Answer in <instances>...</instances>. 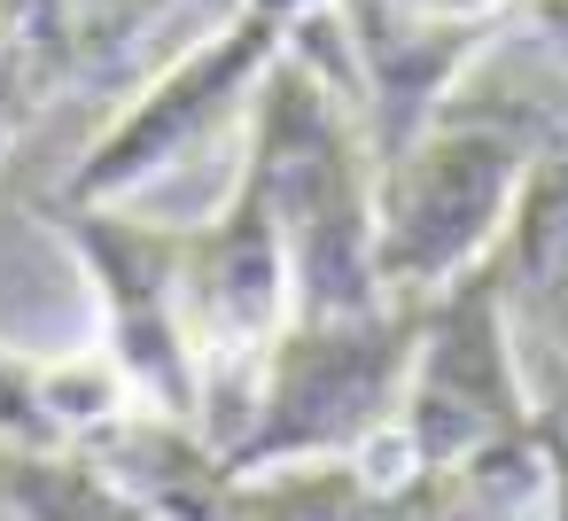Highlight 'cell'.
<instances>
[{"label": "cell", "instance_id": "1", "mask_svg": "<svg viewBox=\"0 0 568 521\" xmlns=\"http://www.w3.org/2000/svg\"><path fill=\"white\" fill-rule=\"evenodd\" d=\"M250 187L273 211V234L288 249V319H343L389 304L374 280V156L351 118V102L304 63L273 55L242 110V156Z\"/></svg>", "mask_w": 568, "mask_h": 521}, {"label": "cell", "instance_id": "2", "mask_svg": "<svg viewBox=\"0 0 568 521\" xmlns=\"http://www.w3.org/2000/svg\"><path fill=\"white\" fill-rule=\"evenodd\" d=\"M560 141L537 102L452 94L389 164H374V280L389 304H428L490 265L529 164Z\"/></svg>", "mask_w": 568, "mask_h": 521}, {"label": "cell", "instance_id": "3", "mask_svg": "<svg viewBox=\"0 0 568 521\" xmlns=\"http://www.w3.org/2000/svg\"><path fill=\"white\" fill-rule=\"evenodd\" d=\"M529 428H537V405H529V381H521V350H514L490 265H475L467 280L428 296L397 412L382 420V436L351 467L382 505L405 482L452 474V467H467V459H483V451H498Z\"/></svg>", "mask_w": 568, "mask_h": 521}, {"label": "cell", "instance_id": "4", "mask_svg": "<svg viewBox=\"0 0 568 521\" xmlns=\"http://www.w3.org/2000/svg\"><path fill=\"white\" fill-rule=\"evenodd\" d=\"M428 304H374L343 319H288L250 381V420L226 443V474H273L312 459H358L397 412Z\"/></svg>", "mask_w": 568, "mask_h": 521}, {"label": "cell", "instance_id": "5", "mask_svg": "<svg viewBox=\"0 0 568 521\" xmlns=\"http://www.w3.org/2000/svg\"><path fill=\"white\" fill-rule=\"evenodd\" d=\"M288 32H296L288 17L234 0L195 48H180L125 94V110L94 133V149L71 164V180L55 195L63 203H141L149 187L187 172L203 149H219L242 125V110H250L257 79L273 71V55L288 48Z\"/></svg>", "mask_w": 568, "mask_h": 521}, {"label": "cell", "instance_id": "6", "mask_svg": "<svg viewBox=\"0 0 568 521\" xmlns=\"http://www.w3.org/2000/svg\"><path fill=\"white\" fill-rule=\"evenodd\" d=\"M40 226L79 257L94 311H102V358L118 381L172 420H195V350L180 319V226L133 211V203H40Z\"/></svg>", "mask_w": 568, "mask_h": 521}, {"label": "cell", "instance_id": "7", "mask_svg": "<svg viewBox=\"0 0 568 521\" xmlns=\"http://www.w3.org/2000/svg\"><path fill=\"white\" fill-rule=\"evenodd\" d=\"M187 0H0V149L63 102L133 94Z\"/></svg>", "mask_w": 568, "mask_h": 521}, {"label": "cell", "instance_id": "8", "mask_svg": "<svg viewBox=\"0 0 568 521\" xmlns=\"http://www.w3.org/2000/svg\"><path fill=\"white\" fill-rule=\"evenodd\" d=\"M327 24L343 48V102L374 164H389L506 40V24H444L397 9V0H327Z\"/></svg>", "mask_w": 568, "mask_h": 521}, {"label": "cell", "instance_id": "9", "mask_svg": "<svg viewBox=\"0 0 568 521\" xmlns=\"http://www.w3.org/2000/svg\"><path fill=\"white\" fill-rule=\"evenodd\" d=\"M79 451L102 459V474L141 498L156 521H219L226 498H234V474L226 459L203 443L195 420H172V412H149V405H125L110 428H94Z\"/></svg>", "mask_w": 568, "mask_h": 521}, {"label": "cell", "instance_id": "10", "mask_svg": "<svg viewBox=\"0 0 568 521\" xmlns=\"http://www.w3.org/2000/svg\"><path fill=\"white\" fill-rule=\"evenodd\" d=\"M0 505L9 521H156L79 443H0Z\"/></svg>", "mask_w": 568, "mask_h": 521}, {"label": "cell", "instance_id": "11", "mask_svg": "<svg viewBox=\"0 0 568 521\" xmlns=\"http://www.w3.org/2000/svg\"><path fill=\"white\" fill-rule=\"evenodd\" d=\"M219 521H374V490L358 482L351 459H312V467L234 474Z\"/></svg>", "mask_w": 568, "mask_h": 521}, {"label": "cell", "instance_id": "12", "mask_svg": "<svg viewBox=\"0 0 568 521\" xmlns=\"http://www.w3.org/2000/svg\"><path fill=\"white\" fill-rule=\"evenodd\" d=\"M514 32H529L568 71V0H514Z\"/></svg>", "mask_w": 568, "mask_h": 521}, {"label": "cell", "instance_id": "13", "mask_svg": "<svg viewBox=\"0 0 568 521\" xmlns=\"http://www.w3.org/2000/svg\"><path fill=\"white\" fill-rule=\"evenodd\" d=\"M537 451H545V505H537V521H568V436L552 420H537Z\"/></svg>", "mask_w": 568, "mask_h": 521}]
</instances>
